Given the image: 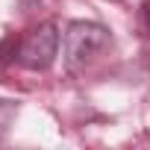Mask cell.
Here are the masks:
<instances>
[{
  "label": "cell",
  "mask_w": 150,
  "mask_h": 150,
  "mask_svg": "<svg viewBox=\"0 0 150 150\" xmlns=\"http://www.w3.org/2000/svg\"><path fill=\"white\" fill-rule=\"evenodd\" d=\"M141 21H144V27H147V33H150V0L141 3Z\"/></svg>",
  "instance_id": "4"
},
{
  "label": "cell",
  "mask_w": 150,
  "mask_h": 150,
  "mask_svg": "<svg viewBox=\"0 0 150 150\" xmlns=\"http://www.w3.org/2000/svg\"><path fill=\"white\" fill-rule=\"evenodd\" d=\"M15 115H18V103H12V100H0V135L9 132Z\"/></svg>",
  "instance_id": "3"
},
{
  "label": "cell",
  "mask_w": 150,
  "mask_h": 150,
  "mask_svg": "<svg viewBox=\"0 0 150 150\" xmlns=\"http://www.w3.org/2000/svg\"><path fill=\"white\" fill-rule=\"evenodd\" d=\"M56 50H59V30H56V24L47 21L27 33V38L21 41V50H18V62L30 71H44L53 65Z\"/></svg>",
  "instance_id": "2"
},
{
  "label": "cell",
  "mask_w": 150,
  "mask_h": 150,
  "mask_svg": "<svg viewBox=\"0 0 150 150\" xmlns=\"http://www.w3.org/2000/svg\"><path fill=\"white\" fill-rule=\"evenodd\" d=\"M109 33L106 27L94 24V21H74L65 33V59L71 68H77L83 62H88L100 47H106Z\"/></svg>",
  "instance_id": "1"
}]
</instances>
